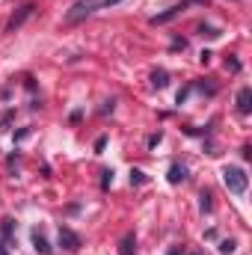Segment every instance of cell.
<instances>
[{
    "mask_svg": "<svg viewBox=\"0 0 252 255\" xmlns=\"http://www.w3.org/2000/svg\"><path fill=\"white\" fill-rule=\"evenodd\" d=\"M184 9H187V3H175V6H169V9H166L163 15H157V18H151V24H166V21H172L175 15H181Z\"/></svg>",
    "mask_w": 252,
    "mask_h": 255,
    "instance_id": "obj_5",
    "label": "cell"
},
{
    "mask_svg": "<svg viewBox=\"0 0 252 255\" xmlns=\"http://www.w3.org/2000/svg\"><path fill=\"white\" fill-rule=\"evenodd\" d=\"M223 184L229 187V193L241 196V193L247 190V172H244L241 166H226V169H223Z\"/></svg>",
    "mask_w": 252,
    "mask_h": 255,
    "instance_id": "obj_1",
    "label": "cell"
},
{
    "mask_svg": "<svg viewBox=\"0 0 252 255\" xmlns=\"http://www.w3.org/2000/svg\"><path fill=\"white\" fill-rule=\"evenodd\" d=\"M3 235H6V238L12 235V220H3Z\"/></svg>",
    "mask_w": 252,
    "mask_h": 255,
    "instance_id": "obj_13",
    "label": "cell"
},
{
    "mask_svg": "<svg viewBox=\"0 0 252 255\" xmlns=\"http://www.w3.org/2000/svg\"><path fill=\"white\" fill-rule=\"evenodd\" d=\"M116 3H119V0H101V6H107V9H110V6H116Z\"/></svg>",
    "mask_w": 252,
    "mask_h": 255,
    "instance_id": "obj_14",
    "label": "cell"
},
{
    "mask_svg": "<svg viewBox=\"0 0 252 255\" xmlns=\"http://www.w3.org/2000/svg\"><path fill=\"white\" fill-rule=\"evenodd\" d=\"M184 178H187V169H184V166H178V163H175V166H172V169H169V181H172V184H181V181H184Z\"/></svg>",
    "mask_w": 252,
    "mask_h": 255,
    "instance_id": "obj_8",
    "label": "cell"
},
{
    "mask_svg": "<svg viewBox=\"0 0 252 255\" xmlns=\"http://www.w3.org/2000/svg\"><path fill=\"white\" fill-rule=\"evenodd\" d=\"M133 253H136V238L127 232L125 238L119 241V255H133Z\"/></svg>",
    "mask_w": 252,
    "mask_h": 255,
    "instance_id": "obj_7",
    "label": "cell"
},
{
    "mask_svg": "<svg viewBox=\"0 0 252 255\" xmlns=\"http://www.w3.org/2000/svg\"><path fill=\"white\" fill-rule=\"evenodd\" d=\"M30 15H33V6H30V3H27V6H21V12L9 18V24H6V30H9V33H15V30H18V27H21V24H24V21H27Z\"/></svg>",
    "mask_w": 252,
    "mask_h": 255,
    "instance_id": "obj_4",
    "label": "cell"
},
{
    "mask_svg": "<svg viewBox=\"0 0 252 255\" xmlns=\"http://www.w3.org/2000/svg\"><path fill=\"white\" fill-rule=\"evenodd\" d=\"M98 6H101V0H77V3L65 12V24H80V21L89 18Z\"/></svg>",
    "mask_w": 252,
    "mask_h": 255,
    "instance_id": "obj_2",
    "label": "cell"
},
{
    "mask_svg": "<svg viewBox=\"0 0 252 255\" xmlns=\"http://www.w3.org/2000/svg\"><path fill=\"white\" fill-rule=\"evenodd\" d=\"M151 83H154V86H157V89H163V86H166V83H169V74H166V71H163V68H160V71H154V74H151Z\"/></svg>",
    "mask_w": 252,
    "mask_h": 255,
    "instance_id": "obj_9",
    "label": "cell"
},
{
    "mask_svg": "<svg viewBox=\"0 0 252 255\" xmlns=\"http://www.w3.org/2000/svg\"><path fill=\"white\" fill-rule=\"evenodd\" d=\"M238 110H241V113H250L252 110V89L250 86H244V89L238 92Z\"/></svg>",
    "mask_w": 252,
    "mask_h": 255,
    "instance_id": "obj_6",
    "label": "cell"
},
{
    "mask_svg": "<svg viewBox=\"0 0 252 255\" xmlns=\"http://www.w3.org/2000/svg\"><path fill=\"white\" fill-rule=\"evenodd\" d=\"M0 255H9L6 253V247H3V241H0Z\"/></svg>",
    "mask_w": 252,
    "mask_h": 255,
    "instance_id": "obj_15",
    "label": "cell"
},
{
    "mask_svg": "<svg viewBox=\"0 0 252 255\" xmlns=\"http://www.w3.org/2000/svg\"><path fill=\"white\" fill-rule=\"evenodd\" d=\"M33 244H36V250H39L42 255H48V253H51V247H48L45 235H39V232H36V235H33Z\"/></svg>",
    "mask_w": 252,
    "mask_h": 255,
    "instance_id": "obj_10",
    "label": "cell"
},
{
    "mask_svg": "<svg viewBox=\"0 0 252 255\" xmlns=\"http://www.w3.org/2000/svg\"><path fill=\"white\" fill-rule=\"evenodd\" d=\"M60 247L68 250V253H74V250H80V238L71 229H60Z\"/></svg>",
    "mask_w": 252,
    "mask_h": 255,
    "instance_id": "obj_3",
    "label": "cell"
},
{
    "mask_svg": "<svg viewBox=\"0 0 252 255\" xmlns=\"http://www.w3.org/2000/svg\"><path fill=\"white\" fill-rule=\"evenodd\" d=\"M130 181H136V184H142V172H139V169H133V172H130Z\"/></svg>",
    "mask_w": 252,
    "mask_h": 255,
    "instance_id": "obj_12",
    "label": "cell"
},
{
    "mask_svg": "<svg viewBox=\"0 0 252 255\" xmlns=\"http://www.w3.org/2000/svg\"><path fill=\"white\" fill-rule=\"evenodd\" d=\"M220 253H223V255H232V253H235V244H232V241H223V244H220Z\"/></svg>",
    "mask_w": 252,
    "mask_h": 255,
    "instance_id": "obj_11",
    "label": "cell"
}]
</instances>
